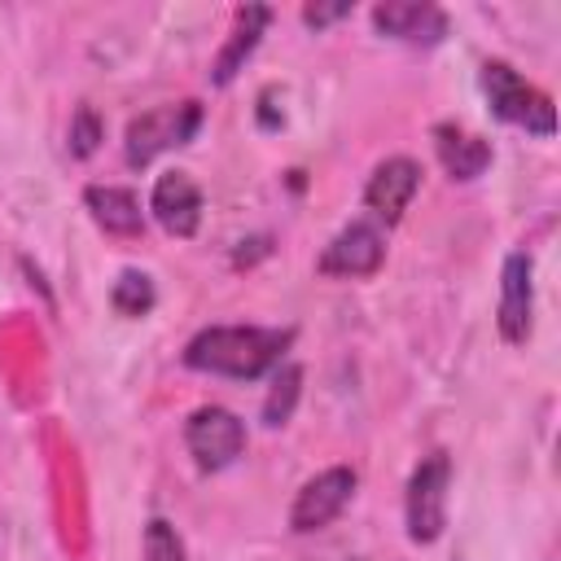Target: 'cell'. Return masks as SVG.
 Segmentation results:
<instances>
[{
  "label": "cell",
  "mask_w": 561,
  "mask_h": 561,
  "mask_svg": "<svg viewBox=\"0 0 561 561\" xmlns=\"http://www.w3.org/2000/svg\"><path fill=\"white\" fill-rule=\"evenodd\" d=\"M294 329H259V324H215L202 329L188 346H184V364L197 373H219V377H237V381H254L267 368L280 364V355L289 351Z\"/></svg>",
  "instance_id": "6da1fadb"
},
{
  "label": "cell",
  "mask_w": 561,
  "mask_h": 561,
  "mask_svg": "<svg viewBox=\"0 0 561 561\" xmlns=\"http://www.w3.org/2000/svg\"><path fill=\"white\" fill-rule=\"evenodd\" d=\"M478 79H482V92H486L495 118H504L513 127H526L535 136H552L557 131V110H552L548 92L526 83L508 61H482Z\"/></svg>",
  "instance_id": "7a4b0ae2"
},
{
  "label": "cell",
  "mask_w": 561,
  "mask_h": 561,
  "mask_svg": "<svg viewBox=\"0 0 561 561\" xmlns=\"http://www.w3.org/2000/svg\"><path fill=\"white\" fill-rule=\"evenodd\" d=\"M202 123V105L197 101H180V105H158V110H145L127 123V140H123V153L131 167H149L158 153L175 149V145H188L193 131Z\"/></svg>",
  "instance_id": "3957f363"
},
{
  "label": "cell",
  "mask_w": 561,
  "mask_h": 561,
  "mask_svg": "<svg viewBox=\"0 0 561 561\" xmlns=\"http://www.w3.org/2000/svg\"><path fill=\"white\" fill-rule=\"evenodd\" d=\"M447 482H451V460L443 451L425 456L412 478H408V500H403V513H408V539L412 543H434L447 526Z\"/></svg>",
  "instance_id": "277c9868"
},
{
  "label": "cell",
  "mask_w": 561,
  "mask_h": 561,
  "mask_svg": "<svg viewBox=\"0 0 561 561\" xmlns=\"http://www.w3.org/2000/svg\"><path fill=\"white\" fill-rule=\"evenodd\" d=\"M184 443H188L193 460H197L202 469L215 473V469L232 465V460L245 451V425H241L228 408L206 403V408H197V412L188 416V425H184Z\"/></svg>",
  "instance_id": "5b68a950"
},
{
  "label": "cell",
  "mask_w": 561,
  "mask_h": 561,
  "mask_svg": "<svg viewBox=\"0 0 561 561\" xmlns=\"http://www.w3.org/2000/svg\"><path fill=\"white\" fill-rule=\"evenodd\" d=\"M351 495H355V473H351L346 465H333V469L316 473L311 482H302V491H298V500H294V508H289V526H294L298 535L320 530V526H329V522L346 508Z\"/></svg>",
  "instance_id": "8992f818"
},
{
  "label": "cell",
  "mask_w": 561,
  "mask_h": 561,
  "mask_svg": "<svg viewBox=\"0 0 561 561\" xmlns=\"http://www.w3.org/2000/svg\"><path fill=\"white\" fill-rule=\"evenodd\" d=\"M381 254H386L381 232H377L373 224H351V228H342V232L324 245L320 272H324V276H373V272L381 267Z\"/></svg>",
  "instance_id": "52a82bcc"
},
{
  "label": "cell",
  "mask_w": 561,
  "mask_h": 561,
  "mask_svg": "<svg viewBox=\"0 0 561 561\" xmlns=\"http://www.w3.org/2000/svg\"><path fill=\"white\" fill-rule=\"evenodd\" d=\"M530 254H508L504 276H500V333L504 342H526L530 337V311H535V285H530Z\"/></svg>",
  "instance_id": "ba28073f"
},
{
  "label": "cell",
  "mask_w": 561,
  "mask_h": 561,
  "mask_svg": "<svg viewBox=\"0 0 561 561\" xmlns=\"http://www.w3.org/2000/svg\"><path fill=\"white\" fill-rule=\"evenodd\" d=\"M421 184V167L412 158H386L373 175H368V188H364V206L386 219V224H399V215L408 210L412 193Z\"/></svg>",
  "instance_id": "9c48e42d"
},
{
  "label": "cell",
  "mask_w": 561,
  "mask_h": 561,
  "mask_svg": "<svg viewBox=\"0 0 561 561\" xmlns=\"http://www.w3.org/2000/svg\"><path fill=\"white\" fill-rule=\"evenodd\" d=\"M149 210H153V219H158L171 237H193L197 224H202V193H197V184H193L184 171H167V175H158V184H153Z\"/></svg>",
  "instance_id": "30bf717a"
},
{
  "label": "cell",
  "mask_w": 561,
  "mask_h": 561,
  "mask_svg": "<svg viewBox=\"0 0 561 561\" xmlns=\"http://www.w3.org/2000/svg\"><path fill=\"white\" fill-rule=\"evenodd\" d=\"M377 31L408 39V44H438L447 35V13L425 0H386L373 9Z\"/></svg>",
  "instance_id": "8fae6325"
},
{
  "label": "cell",
  "mask_w": 561,
  "mask_h": 561,
  "mask_svg": "<svg viewBox=\"0 0 561 561\" xmlns=\"http://www.w3.org/2000/svg\"><path fill=\"white\" fill-rule=\"evenodd\" d=\"M272 22V9L267 4H241L237 18H232V31H228V44L219 48L215 66H210V79L215 83H232V75L245 66V57L259 48V35L263 26Z\"/></svg>",
  "instance_id": "7c38bea8"
},
{
  "label": "cell",
  "mask_w": 561,
  "mask_h": 561,
  "mask_svg": "<svg viewBox=\"0 0 561 561\" xmlns=\"http://www.w3.org/2000/svg\"><path fill=\"white\" fill-rule=\"evenodd\" d=\"M434 149H438V162L451 180H478L486 167H491V145L456 123H438L434 127Z\"/></svg>",
  "instance_id": "4fadbf2b"
},
{
  "label": "cell",
  "mask_w": 561,
  "mask_h": 561,
  "mask_svg": "<svg viewBox=\"0 0 561 561\" xmlns=\"http://www.w3.org/2000/svg\"><path fill=\"white\" fill-rule=\"evenodd\" d=\"M83 206L92 210V219L110 232V237H136L145 232V210L136 202L131 188H118V184H92L83 193Z\"/></svg>",
  "instance_id": "5bb4252c"
},
{
  "label": "cell",
  "mask_w": 561,
  "mask_h": 561,
  "mask_svg": "<svg viewBox=\"0 0 561 561\" xmlns=\"http://www.w3.org/2000/svg\"><path fill=\"white\" fill-rule=\"evenodd\" d=\"M298 390H302V368H298V364H280L276 377H272V390H267V399H263V421H267V425H285V421L294 416Z\"/></svg>",
  "instance_id": "9a60e30c"
},
{
  "label": "cell",
  "mask_w": 561,
  "mask_h": 561,
  "mask_svg": "<svg viewBox=\"0 0 561 561\" xmlns=\"http://www.w3.org/2000/svg\"><path fill=\"white\" fill-rule=\"evenodd\" d=\"M110 302H114L123 316H145V311H153V302H158V289H153V280H149L145 272L127 267V272H118Z\"/></svg>",
  "instance_id": "2e32d148"
},
{
  "label": "cell",
  "mask_w": 561,
  "mask_h": 561,
  "mask_svg": "<svg viewBox=\"0 0 561 561\" xmlns=\"http://www.w3.org/2000/svg\"><path fill=\"white\" fill-rule=\"evenodd\" d=\"M145 561H184V539L175 535L171 522L153 517L145 526Z\"/></svg>",
  "instance_id": "e0dca14e"
},
{
  "label": "cell",
  "mask_w": 561,
  "mask_h": 561,
  "mask_svg": "<svg viewBox=\"0 0 561 561\" xmlns=\"http://www.w3.org/2000/svg\"><path fill=\"white\" fill-rule=\"evenodd\" d=\"M101 140V118L92 114V105H79L75 118H70V153L75 158H88Z\"/></svg>",
  "instance_id": "ac0fdd59"
},
{
  "label": "cell",
  "mask_w": 561,
  "mask_h": 561,
  "mask_svg": "<svg viewBox=\"0 0 561 561\" xmlns=\"http://www.w3.org/2000/svg\"><path fill=\"white\" fill-rule=\"evenodd\" d=\"M342 13H351V4H346V0H342V4H307V9H302V18H307L311 26H324V22L342 18Z\"/></svg>",
  "instance_id": "d6986e66"
}]
</instances>
